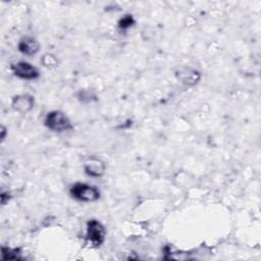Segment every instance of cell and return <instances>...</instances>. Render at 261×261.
I'll use <instances>...</instances> for the list:
<instances>
[{"label":"cell","instance_id":"1","mask_svg":"<svg viewBox=\"0 0 261 261\" xmlns=\"http://www.w3.org/2000/svg\"><path fill=\"white\" fill-rule=\"evenodd\" d=\"M69 195L83 203H94L101 197L100 190L93 185L76 181L69 188Z\"/></svg>","mask_w":261,"mask_h":261},{"label":"cell","instance_id":"2","mask_svg":"<svg viewBox=\"0 0 261 261\" xmlns=\"http://www.w3.org/2000/svg\"><path fill=\"white\" fill-rule=\"evenodd\" d=\"M44 125L54 133H63L73 128L71 120L61 110L49 111L44 118Z\"/></svg>","mask_w":261,"mask_h":261},{"label":"cell","instance_id":"3","mask_svg":"<svg viewBox=\"0 0 261 261\" xmlns=\"http://www.w3.org/2000/svg\"><path fill=\"white\" fill-rule=\"evenodd\" d=\"M106 238V228L104 224L98 219L92 218L87 221L86 224V240L87 242L95 247H100Z\"/></svg>","mask_w":261,"mask_h":261},{"label":"cell","instance_id":"4","mask_svg":"<svg viewBox=\"0 0 261 261\" xmlns=\"http://www.w3.org/2000/svg\"><path fill=\"white\" fill-rule=\"evenodd\" d=\"M10 69L12 73L20 80L35 81L40 77V70L38 67L24 60L11 63Z\"/></svg>","mask_w":261,"mask_h":261},{"label":"cell","instance_id":"5","mask_svg":"<svg viewBox=\"0 0 261 261\" xmlns=\"http://www.w3.org/2000/svg\"><path fill=\"white\" fill-rule=\"evenodd\" d=\"M174 75L179 83L187 87L196 86L202 77V74L198 69L186 65L177 67L174 71Z\"/></svg>","mask_w":261,"mask_h":261},{"label":"cell","instance_id":"6","mask_svg":"<svg viewBox=\"0 0 261 261\" xmlns=\"http://www.w3.org/2000/svg\"><path fill=\"white\" fill-rule=\"evenodd\" d=\"M83 168L88 176L97 178L104 175L106 171V164L102 159L96 156H90L84 161Z\"/></svg>","mask_w":261,"mask_h":261},{"label":"cell","instance_id":"7","mask_svg":"<svg viewBox=\"0 0 261 261\" xmlns=\"http://www.w3.org/2000/svg\"><path fill=\"white\" fill-rule=\"evenodd\" d=\"M35 106V97L31 94H18L11 99V108L20 114L29 113Z\"/></svg>","mask_w":261,"mask_h":261},{"label":"cell","instance_id":"8","mask_svg":"<svg viewBox=\"0 0 261 261\" xmlns=\"http://www.w3.org/2000/svg\"><path fill=\"white\" fill-rule=\"evenodd\" d=\"M40 43L32 36L22 37L17 43V50L25 56H34L40 51Z\"/></svg>","mask_w":261,"mask_h":261},{"label":"cell","instance_id":"9","mask_svg":"<svg viewBox=\"0 0 261 261\" xmlns=\"http://www.w3.org/2000/svg\"><path fill=\"white\" fill-rule=\"evenodd\" d=\"M76 99L83 104H91L98 101V96L93 90L82 89L76 93Z\"/></svg>","mask_w":261,"mask_h":261},{"label":"cell","instance_id":"10","mask_svg":"<svg viewBox=\"0 0 261 261\" xmlns=\"http://www.w3.org/2000/svg\"><path fill=\"white\" fill-rule=\"evenodd\" d=\"M1 259L2 260H21V253L18 248H11L8 246L1 247Z\"/></svg>","mask_w":261,"mask_h":261},{"label":"cell","instance_id":"11","mask_svg":"<svg viewBox=\"0 0 261 261\" xmlns=\"http://www.w3.org/2000/svg\"><path fill=\"white\" fill-rule=\"evenodd\" d=\"M40 62L46 68H54V67H56L58 65V59L52 53H45L41 57Z\"/></svg>","mask_w":261,"mask_h":261},{"label":"cell","instance_id":"12","mask_svg":"<svg viewBox=\"0 0 261 261\" xmlns=\"http://www.w3.org/2000/svg\"><path fill=\"white\" fill-rule=\"evenodd\" d=\"M136 23V20L134 18V16L129 13L124 14L121 18H119L118 22H117V28L120 31H126L129 28H132L134 24Z\"/></svg>","mask_w":261,"mask_h":261},{"label":"cell","instance_id":"13","mask_svg":"<svg viewBox=\"0 0 261 261\" xmlns=\"http://www.w3.org/2000/svg\"><path fill=\"white\" fill-rule=\"evenodd\" d=\"M10 198H11V196H10V193L8 191H4V190L1 191L0 201H1L2 205H6L8 203V201L10 200Z\"/></svg>","mask_w":261,"mask_h":261},{"label":"cell","instance_id":"14","mask_svg":"<svg viewBox=\"0 0 261 261\" xmlns=\"http://www.w3.org/2000/svg\"><path fill=\"white\" fill-rule=\"evenodd\" d=\"M6 135H7V128L2 124L0 126V139H1V142H3L6 139Z\"/></svg>","mask_w":261,"mask_h":261}]
</instances>
